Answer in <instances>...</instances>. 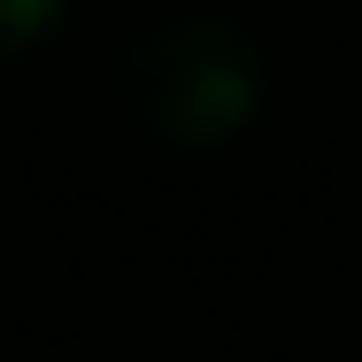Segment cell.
Returning <instances> with one entry per match:
<instances>
[{
	"mask_svg": "<svg viewBox=\"0 0 362 362\" xmlns=\"http://www.w3.org/2000/svg\"><path fill=\"white\" fill-rule=\"evenodd\" d=\"M262 47L223 8H177L116 47V108L170 154H216L262 116Z\"/></svg>",
	"mask_w": 362,
	"mask_h": 362,
	"instance_id": "6da1fadb",
	"label": "cell"
},
{
	"mask_svg": "<svg viewBox=\"0 0 362 362\" xmlns=\"http://www.w3.org/2000/svg\"><path fill=\"white\" fill-rule=\"evenodd\" d=\"M62 16H70V0H0V62L47 47L62 31Z\"/></svg>",
	"mask_w": 362,
	"mask_h": 362,
	"instance_id": "7a4b0ae2",
	"label": "cell"
}]
</instances>
